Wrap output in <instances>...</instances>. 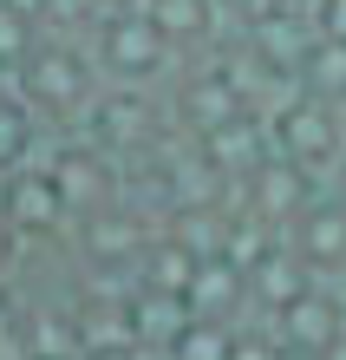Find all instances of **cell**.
Masks as SVG:
<instances>
[{
  "mask_svg": "<svg viewBox=\"0 0 346 360\" xmlns=\"http://www.w3.org/2000/svg\"><path fill=\"white\" fill-rule=\"evenodd\" d=\"M59 210H66V190H59V177H13V190H7V223L20 229V236L53 229Z\"/></svg>",
  "mask_w": 346,
  "mask_h": 360,
  "instance_id": "cell-1",
  "label": "cell"
},
{
  "mask_svg": "<svg viewBox=\"0 0 346 360\" xmlns=\"http://www.w3.org/2000/svg\"><path fill=\"white\" fill-rule=\"evenodd\" d=\"M13 236H20V229L7 223V210H0V262H7V256H13Z\"/></svg>",
  "mask_w": 346,
  "mask_h": 360,
  "instance_id": "cell-2",
  "label": "cell"
}]
</instances>
